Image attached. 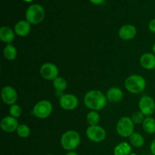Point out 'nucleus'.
Listing matches in <instances>:
<instances>
[{
	"mask_svg": "<svg viewBox=\"0 0 155 155\" xmlns=\"http://www.w3.org/2000/svg\"><path fill=\"white\" fill-rule=\"evenodd\" d=\"M107 97L104 95L102 92L100 90L93 89V90L86 92L83 101H84L85 106L87 108L98 111L104 108V106L107 104Z\"/></svg>",
	"mask_w": 155,
	"mask_h": 155,
	"instance_id": "nucleus-1",
	"label": "nucleus"
},
{
	"mask_svg": "<svg viewBox=\"0 0 155 155\" xmlns=\"http://www.w3.org/2000/svg\"><path fill=\"white\" fill-rule=\"evenodd\" d=\"M125 88L128 92L133 94H139L143 92L146 87V80L139 74H133L125 80Z\"/></svg>",
	"mask_w": 155,
	"mask_h": 155,
	"instance_id": "nucleus-2",
	"label": "nucleus"
},
{
	"mask_svg": "<svg viewBox=\"0 0 155 155\" xmlns=\"http://www.w3.org/2000/svg\"><path fill=\"white\" fill-rule=\"evenodd\" d=\"M80 143V136L75 130H68L61 137V145L64 150L74 151Z\"/></svg>",
	"mask_w": 155,
	"mask_h": 155,
	"instance_id": "nucleus-3",
	"label": "nucleus"
},
{
	"mask_svg": "<svg viewBox=\"0 0 155 155\" xmlns=\"http://www.w3.org/2000/svg\"><path fill=\"white\" fill-rule=\"evenodd\" d=\"M45 10L40 5L33 4L27 8L26 11V21L30 24H39L42 22L45 18Z\"/></svg>",
	"mask_w": 155,
	"mask_h": 155,
	"instance_id": "nucleus-4",
	"label": "nucleus"
},
{
	"mask_svg": "<svg viewBox=\"0 0 155 155\" xmlns=\"http://www.w3.org/2000/svg\"><path fill=\"white\" fill-rule=\"evenodd\" d=\"M116 130L121 137H130L134 133V123L131 118L123 117L117 124Z\"/></svg>",
	"mask_w": 155,
	"mask_h": 155,
	"instance_id": "nucleus-5",
	"label": "nucleus"
},
{
	"mask_svg": "<svg viewBox=\"0 0 155 155\" xmlns=\"http://www.w3.org/2000/svg\"><path fill=\"white\" fill-rule=\"evenodd\" d=\"M53 107L48 100H41L34 105L33 113L35 117L39 119H45L51 115Z\"/></svg>",
	"mask_w": 155,
	"mask_h": 155,
	"instance_id": "nucleus-6",
	"label": "nucleus"
},
{
	"mask_svg": "<svg viewBox=\"0 0 155 155\" xmlns=\"http://www.w3.org/2000/svg\"><path fill=\"white\" fill-rule=\"evenodd\" d=\"M86 136L93 142H101L106 137V132L103 127L98 125L89 126L86 130Z\"/></svg>",
	"mask_w": 155,
	"mask_h": 155,
	"instance_id": "nucleus-7",
	"label": "nucleus"
},
{
	"mask_svg": "<svg viewBox=\"0 0 155 155\" xmlns=\"http://www.w3.org/2000/svg\"><path fill=\"white\" fill-rule=\"evenodd\" d=\"M40 75L46 80H54L58 77L59 71L58 67L53 63H45L41 66L39 70Z\"/></svg>",
	"mask_w": 155,
	"mask_h": 155,
	"instance_id": "nucleus-8",
	"label": "nucleus"
},
{
	"mask_svg": "<svg viewBox=\"0 0 155 155\" xmlns=\"http://www.w3.org/2000/svg\"><path fill=\"white\" fill-rule=\"evenodd\" d=\"M139 107L140 111L145 117H149L155 111V101L151 97L143 96L139 100Z\"/></svg>",
	"mask_w": 155,
	"mask_h": 155,
	"instance_id": "nucleus-9",
	"label": "nucleus"
},
{
	"mask_svg": "<svg viewBox=\"0 0 155 155\" xmlns=\"http://www.w3.org/2000/svg\"><path fill=\"white\" fill-rule=\"evenodd\" d=\"M59 104L64 110H73L77 107L79 101L77 97L73 94H63L60 97Z\"/></svg>",
	"mask_w": 155,
	"mask_h": 155,
	"instance_id": "nucleus-10",
	"label": "nucleus"
},
{
	"mask_svg": "<svg viewBox=\"0 0 155 155\" xmlns=\"http://www.w3.org/2000/svg\"><path fill=\"white\" fill-rule=\"evenodd\" d=\"M1 97L5 104L11 106L15 104L18 100V93L12 86H6L2 89Z\"/></svg>",
	"mask_w": 155,
	"mask_h": 155,
	"instance_id": "nucleus-11",
	"label": "nucleus"
},
{
	"mask_svg": "<svg viewBox=\"0 0 155 155\" xmlns=\"http://www.w3.org/2000/svg\"><path fill=\"white\" fill-rule=\"evenodd\" d=\"M18 126H19V124H18L17 118L13 117L12 116L5 117L0 123V127H1L2 130L8 133L16 131Z\"/></svg>",
	"mask_w": 155,
	"mask_h": 155,
	"instance_id": "nucleus-12",
	"label": "nucleus"
},
{
	"mask_svg": "<svg viewBox=\"0 0 155 155\" xmlns=\"http://www.w3.org/2000/svg\"><path fill=\"white\" fill-rule=\"evenodd\" d=\"M137 30L132 24H125L120 28L118 36L124 40H131L136 36Z\"/></svg>",
	"mask_w": 155,
	"mask_h": 155,
	"instance_id": "nucleus-13",
	"label": "nucleus"
},
{
	"mask_svg": "<svg viewBox=\"0 0 155 155\" xmlns=\"http://www.w3.org/2000/svg\"><path fill=\"white\" fill-rule=\"evenodd\" d=\"M139 63L145 70L155 69V55L153 53H145L140 57Z\"/></svg>",
	"mask_w": 155,
	"mask_h": 155,
	"instance_id": "nucleus-14",
	"label": "nucleus"
},
{
	"mask_svg": "<svg viewBox=\"0 0 155 155\" xmlns=\"http://www.w3.org/2000/svg\"><path fill=\"white\" fill-rule=\"evenodd\" d=\"M31 30L30 24L27 21H20L15 25V32L21 37L27 36Z\"/></svg>",
	"mask_w": 155,
	"mask_h": 155,
	"instance_id": "nucleus-15",
	"label": "nucleus"
},
{
	"mask_svg": "<svg viewBox=\"0 0 155 155\" xmlns=\"http://www.w3.org/2000/svg\"><path fill=\"white\" fill-rule=\"evenodd\" d=\"M106 97L110 102L117 103L123 99L124 92L120 88L111 87L107 90Z\"/></svg>",
	"mask_w": 155,
	"mask_h": 155,
	"instance_id": "nucleus-16",
	"label": "nucleus"
},
{
	"mask_svg": "<svg viewBox=\"0 0 155 155\" xmlns=\"http://www.w3.org/2000/svg\"><path fill=\"white\" fill-rule=\"evenodd\" d=\"M0 39L3 42L11 44L15 39V33L11 27L3 26L0 28Z\"/></svg>",
	"mask_w": 155,
	"mask_h": 155,
	"instance_id": "nucleus-17",
	"label": "nucleus"
},
{
	"mask_svg": "<svg viewBox=\"0 0 155 155\" xmlns=\"http://www.w3.org/2000/svg\"><path fill=\"white\" fill-rule=\"evenodd\" d=\"M132 147L127 142H124L118 144L114 149V155H130L131 154Z\"/></svg>",
	"mask_w": 155,
	"mask_h": 155,
	"instance_id": "nucleus-18",
	"label": "nucleus"
},
{
	"mask_svg": "<svg viewBox=\"0 0 155 155\" xmlns=\"http://www.w3.org/2000/svg\"><path fill=\"white\" fill-rule=\"evenodd\" d=\"M143 130L148 134L155 133V119L152 117H146L142 123Z\"/></svg>",
	"mask_w": 155,
	"mask_h": 155,
	"instance_id": "nucleus-19",
	"label": "nucleus"
},
{
	"mask_svg": "<svg viewBox=\"0 0 155 155\" xmlns=\"http://www.w3.org/2000/svg\"><path fill=\"white\" fill-rule=\"evenodd\" d=\"M3 55L8 61H14L18 55L17 48L12 44H8L3 49Z\"/></svg>",
	"mask_w": 155,
	"mask_h": 155,
	"instance_id": "nucleus-20",
	"label": "nucleus"
},
{
	"mask_svg": "<svg viewBox=\"0 0 155 155\" xmlns=\"http://www.w3.org/2000/svg\"><path fill=\"white\" fill-rule=\"evenodd\" d=\"M130 145H133L135 148H141L143 146L145 143V139L144 137L138 133H133L131 136H130Z\"/></svg>",
	"mask_w": 155,
	"mask_h": 155,
	"instance_id": "nucleus-21",
	"label": "nucleus"
},
{
	"mask_svg": "<svg viewBox=\"0 0 155 155\" xmlns=\"http://www.w3.org/2000/svg\"><path fill=\"white\" fill-rule=\"evenodd\" d=\"M53 86L57 92H64L67 89V80L62 77H58L53 80Z\"/></svg>",
	"mask_w": 155,
	"mask_h": 155,
	"instance_id": "nucleus-22",
	"label": "nucleus"
},
{
	"mask_svg": "<svg viewBox=\"0 0 155 155\" xmlns=\"http://www.w3.org/2000/svg\"><path fill=\"white\" fill-rule=\"evenodd\" d=\"M86 120L89 126H95L98 125L100 121V116L98 113L95 110H91L89 112L86 116Z\"/></svg>",
	"mask_w": 155,
	"mask_h": 155,
	"instance_id": "nucleus-23",
	"label": "nucleus"
},
{
	"mask_svg": "<svg viewBox=\"0 0 155 155\" xmlns=\"http://www.w3.org/2000/svg\"><path fill=\"white\" fill-rule=\"evenodd\" d=\"M17 134L21 138H27L30 135V129L26 124H20L16 130Z\"/></svg>",
	"mask_w": 155,
	"mask_h": 155,
	"instance_id": "nucleus-24",
	"label": "nucleus"
},
{
	"mask_svg": "<svg viewBox=\"0 0 155 155\" xmlns=\"http://www.w3.org/2000/svg\"><path fill=\"white\" fill-rule=\"evenodd\" d=\"M9 114H10V116L15 118H18L21 117V114H22V110H21V107L18 104H12L9 108Z\"/></svg>",
	"mask_w": 155,
	"mask_h": 155,
	"instance_id": "nucleus-25",
	"label": "nucleus"
},
{
	"mask_svg": "<svg viewBox=\"0 0 155 155\" xmlns=\"http://www.w3.org/2000/svg\"><path fill=\"white\" fill-rule=\"evenodd\" d=\"M145 115L143 114L142 113V112L139 110V111H136L135 112V113L133 114V115H132V120L133 121V123L136 124H142L144 121V120H145Z\"/></svg>",
	"mask_w": 155,
	"mask_h": 155,
	"instance_id": "nucleus-26",
	"label": "nucleus"
},
{
	"mask_svg": "<svg viewBox=\"0 0 155 155\" xmlns=\"http://www.w3.org/2000/svg\"><path fill=\"white\" fill-rule=\"evenodd\" d=\"M148 28H149L150 31L155 33V18L150 21L149 24H148Z\"/></svg>",
	"mask_w": 155,
	"mask_h": 155,
	"instance_id": "nucleus-27",
	"label": "nucleus"
},
{
	"mask_svg": "<svg viewBox=\"0 0 155 155\" xmlns=\"http://www.w3.org/2000/svg\"><path fill=\"white\" fill-rule=\"evenodd\" d=\"M150 150H151V154L155 155V139L151 142V145H150Z\"/></svg>",
	"mask_w": 155,
	"mask_h": 155,
	"instance_id": "nucleus-28",
	"label": "nucleus"
},
{
	"mask_svg": "<svg viewBox=\"0 0 155 155\" xmlns=\"http://www.w3.org/2000/svg\"><path fill=\"white\" fill-rule=\"evenodd\" d=\"M92 4L95 5H101L104 3V0H89Z\"/></svg>",
	"mask_w": 155,
	"mask_h": 155,
	"instance_id": "nucleus-29",
	"label": "nucleus"
},
{
	"mask_svg": "<svg viewBox=\"0 0 155 155\" xmlns=\"http://www.w3.org/2000/svg\"><path fill=\"white\" fill-rule=\"evenodd\" d=\"M66 155H78L77 152H75V151H68V153H67Z\"/></svg>",
	"mask_w": 155,
	"mask_h": 155,
	"instance_id": "nucleus-30",
	"label": "nucleus"
},
{
	"mask_svg": "<svg viewBox=\"0 0 155 155\" xmlns=\"http://www.w3.org/2000/svg\"><path fill=\"white\" fill-rule=\"evenodd\" d=\"M152 51H153V54L155 55V43L154 44V45H153L152 47Z\"/></svg>",
	"mask_w": 155,
	"mask_h": 155,
	"instance_id": "nucleus-31",
	"label": "nucleus"
},
{
	"mask_svg": "<svg viewBox=\"0 0 155 155\" xmlns=\"http://www.w3.org/2000/svg\"><path fill=\"white\" fill-rule=\"evenodd\" d=\"M24 2H31L32 1H33V0H24Z\"/></svg>",
	"mask_w": 155,
	"mask_h": 155,
	"instance_id": "nucleus-32",
	"label": "nucleus"
},
{
	"mask_svg": "<svg viewBox=\"0 0 155 155\" xmlns=\"http://www.w3.org/2000/svg\"><path fill=\"white\" fill-rule=\"evenodd\" d=\"M130 155H137V154H130Z\"/></svg>",
	"mask_w": 155,
	"mask_h": 155,
	"instance_id": "nucleus-33",
	"label": "nucleus"
},
{
	"mask_svg": "<svg viewBox=\"0 0 155 155\" xmlns=\"http://www.w3.org/2000/svg\"><path fill=\"white\" fill-rule=\"evenodd\" d=\"M45 155H53V154H45Z\"/></svg>",
	"mask_w": 155,
	"mask_h": 155,
	"instance_id": "nucleus-34",
	"label": "nucleus"
},
{
	"mask_svg": "<svg viewBox=\"0 0 155 155\" xmlns=\"http://www.w3.org/2000/svg\"><path fill=\"white\" fill-rule=\"evenodd\" d=\"M130 1H133V0H130Z\"/></svg>",
	"mask_w": 155,
	"mask_h": 155,
	"instance_id": "nucleus-35",
	"label": "nucleus"
},
{
	"mask_svg": "<svg viewBox=\"0 0 155 155\" xmlns=\"http://www.w3.org/2000/svg\"><path fill=\"white\" fill-rule=\"evenodd\" d=\"M154 73H155V72H154Z\"/></svg>",
	"mask_w": 155,
	"mask_h": 155,
	"instance_id": "nucleus-36",
	"label": "nucleus"
}]
</instances>
